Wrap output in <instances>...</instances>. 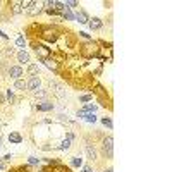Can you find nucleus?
<instances>
[{"mask_svg":"<svg viewBox=\"0 0 172 172\" xmlns=\"http://www.w3.org/2000/svg\"><path fill=\"white\" fill-rule=\"evenodd\" d=\"M102 148H103V153H105V155H107L109 158L114 157V138H112V136L103 138Z\"/></svg>","mask_w":172,"mask_h":172,"instance_id":"obj_1","label":"nucleus"},{"mask_svg":"<svg viewBox=\"0 0 172 172\" xmlns=\"http://www.w3.org/2000/svg\"><path fill=\"white\" fill-rule=\"evenodd\" d=\"M34 54H36V57H38L41 62H43V60H47V59H50L52 50L47 48L45 45H34Z\"/></svg>","mask_w":172,"mask_h":172,"instance_id":"obj_2","label":"nucleus"},{"mask_svg":"<svg viewBox=\"0 0 172 172\" xmlns=\"http://www.w3.org/2000/svg\"><path fill=\"white\" fill-rule=\"evenodd\" d=\"M43 5H45V2H34V0H31V5L28 7L26 12L29 14V16H38V14H41L45 9H43Z\"/></svg>","mask_w":172,"mask_h":172,"instance_id":"obj_3","label":"nucleus"},{"mask_svg":"<svg viewBox=\"0 0 172 172\" xmlns=\"http://www.w3.org/2000/svg\"><path fill=\"white\" fill-rule=\"evenodd\" d=\"M26 84H28V89L34 93V91H38V89L41 88V79L38 77V76H31L29 81H26Z\"/></svg>","mask_w":172,"mask_h":172,"instance_id":"obj_4","label":"nucleus"},{"mask_svg":"<svg viewBox=\"0 0 172 172\" xmlns=\"http://www.w3.org/2000/svg\"><path fill=\"white\" fill-rule=\"evenodd\" d=\"M9 76L16 81V79H21V77L24 76V71H22L21 66H10V67H9Z\"/></svg>","mask_w":172,"mask_h":172,"instance_id":"obj_5","label":"nucleus"},{"mask_svg":"<svg viewBox=\"0 0 172 172\" xmlns=\"http://www.w3.org/2000/svg\"><path fill=\"white\" fill-rule=\"evenodd\" d=\"M88 26H89L91 31H98V29H102L103 28V21L100 19V17H89Z\"/></svg>","mask_w":172,"mask_h":172,"instance_id":"obj_6","label":"nucleus"},{"mask_svg":"<svg viewBox=\"0 0 172 172\" xmlns=\"http://www.w3.org/2000/svg\"><path fill=\"white\" fill-rule=\"evenodd\" d=\"M54 109H55L54 103H52V102H47V100L36 105V110H38V112H52Z\"/></svg>","mask_w":172,"mask_h":172,"instance_id":"obj_7","label":"nucleus"},{"mask_svg":"<svg viewBox=\"0 0 172 172\" xmlns=\"http://www.w3.org/2000/svg\"><path fill=\"white\" fill-rule=\"evenodd\" d=\"M74 17L79 24H88V21H89V16L84 12V10H77V12L74 14Z\"/></svg>","mask_w":172,"mask_h":172,"instance_id":"obj_8","label":"nucleus"},{"mask_svg":"<svg viewBox=\"0 0 172 172\" xmlns=\"http://www.w3.org/2000/svg\"><path fill=\"white\" fill-rule=\"evenodd\" d=\"M9 141H10V143H14V144H19V143H22V136H21L19 133L12 131V133L9 134Z\"/></svg>","mask_w":172,"mask_h":172,"instance_id":"obj_9","label":"nucleus"},{"mask_svg":"<svg viewBox=\"0 0 172 172\" xmlns=\"http://www.w3.org/2000/svg\"><path fill=\"white\" fill-rule=\"evenodd\" d=\"M17 60H19V64H29V54L26 50H21L17 54Z\"/></svg>","mask_w":172,"mask_h":172,"instance_id":"obj_10","label":"nucleus"},{"mask_svg":"<svg viewBox=\"0 0 172 172\" xmlns=\"http://www.w3.org/2000/svg\"><path fill=\"white\" fill-rule=\"evenodd\" d=\"M86 155H88V158H91V160H96V150L93 144H86Z\"/></svg>","mask_w":172,"mask_h":172,"instance_id":"obj_11","label":"nucleus"},{"mask_svg":"<svg viewBox=\"0 0 172 172\" xmlns=\"http://www.w3.org/2000/svg\"><path fill=\"white\" fill-rule=\"evenodd\" d=\"M43 64H45V66L50 69V71H54V72H57V71H59V64H57L55 60H52V59H47V60H43Z\"/></svg>","mask_w":172,"mask_h":172,"instance_id":"obj_12","label":"nucleus"},{"mask_svg":"<svg viewBox=\"0 0 172 172\" xmlns=\"http://www.w3.org/2000/svg\"><path fill=\"white\" fill-rule=\"evenodd\" d=\"M62 19H67V21H76V17H74V12L71 10V9H64L62 10Z\"/></svg>","mask_w":172,"mask_h":172,"instance_id":"obj_13","label":"nucleus"},{"mask_svg":"<svg viewBox=\"0 0 172 172\" xmlns=\"http://www.w3.org/2000/svg\"><path fill=\"white\" fill-rule=\"evenodd\" d=\"M14 88L24 91V89H28V84H26V81H24V79H16V81H14Z\"/></svg>","mask_w":172,"mask_h":172,"instance_id":"obj_14","label":"nucleus"},{"mask_svg":"<svg viewBox=\"0 0 172 172\" xmlns=\"http://www.w3.org/2000/svg\"><path fill=\"white\" fill-rule=\"evenodd\" d=\"M28 72L33 76H40L41 74V69L36 66V64H29V67H28Z\"/></svg>","mask_w":172,"mask_h":172,"instance_id":"obj_15","label":"nucleus"},{"mask_svg":"<svg viewBox=\"0 0 172 172\" xmlns=\"http://www.w3.org/2000/svg\"><path fill=\"white\" fill-rule=\"evenodd\" d=\"M81 110L83 112H91V114H95L96 110H98V105H95V103H86Z\"/></svg>","mask_w":172,"mask_h":172,"instance_id":"obj_16","label":"nucleus"},{"mask_svg":"<svg viewBox=\"0 0 172 172\" xmlns=\"http://www.w3.org/2000/svg\"><path fill=\"white\" fill-rule=\"evenodd\" d=\"M71 143H72V141H69V139H64V141H62V143L59 144V146H57V150H60V151H67L69 148H71Z\"/></svg>","mask_w":172,"mask_h":172,"instance_id":"obj_17","label":"nucleus"},{"mask_svg":"<svg viewBox=\"0 0 172 172\" xmlns=\"http://www.w3.org/2000/svg\"><path fill=\"white\" fill-rule=\"evenodd\" d=\"M16 45H17L21 50H24V47H26V38H24L22 34H19V36L16 38Z\"/></svg>","mask_w":172,"mask_h":172,"instance_id":"obj_18","label":"nucleus"},{"mask_svg":"<svg viewBox=\"0 0 172 172\" xmlns=\"http://www.w3.org/2000/svg\"><path fill=\"white\" fill-rule=\"evenodd\" d=\"M10 5H12V14H21L22 12V7H21V2H10Z\"/></svg>","mask_w":172,"mask_h":172,"instance_id":"obj_19","label":"nucleus"},{"mask_svg":"<svg viewBox=\"0 0 172 172\" xmlns=\"http://www.w3.org/2000/svg\"><path fill=\"white\" fill-rule=\"evenodd\" d=\"M40 164H41V158H38V157H29L28 158V165L36 167V165H40Z\"/></svg>","mask_w":172,"mask_h":172,"instance_id":"obj_20","label":"nucleus"},{"mask_svg":"<svg viewBox=\"0 0 172 172\" xmlns=\"http://www.w3.org/2000/svg\"><path fill=\"white\" fill-rule=\"evenodd\" d=\"M71 165H72V167H83V158L72 157V160H71Z\"/></svg>","mask_w":172,"mask_h":172,"instance_id":"obj_21","label":"nucleus"},{"mask_svg":"<svg viewBox=\"0 0 172 172\" xmlns=\"http://www.w3.org/2000/svg\"><path fill=\"white\" fill-rule=\"evenodd\" d=\"M100 121H102V124H103V126H107L109 129H112V127H114V124H112V119H110V117H102Z\"/></svg>","mask_w":172,"mask_h":172,"instance_id":"obj_22","label":"nucleus"},{"mask_svg":"<svg viewBox=\"0 0 172 172\" xmlns=\"http://www.w3.org/2000/svg\"><path fill=\"white\" fill-rule=\"evenodd\" d=\"M47 91H45V89H38V91H34V96H36V98H40V100H45V98H47Z\"/></svg>","mask_w":172,"mask_h":172,"instance_id":"obj_23","label":"nucleus"},{"mask_svg":"<svg viewBox=\"0 0 172 172\" xmlns=\"http://www.w3.org/2000/svg\"><path fill=\"white\" fill-rule=\"evenodd\" d=\"M43 38L48 41H55L57 40V36H55V33H50V31H47V33H43Z\"/></svg>","mask_w":172,"mask_h":172,"instance_id":"obj_24","label":"nucleus"},{"mask_svg":"<svg viewBox=\"0 0 172 172\" xmlns=\"http://www.w3.org/2000/svg\"><path fill=\"white\" fill-rule=\"evenodd\" d=\"M64 5L67 7V9H76L79 4H77V2H74V0H66V2H64Z\"/></svg>","mask_w":172,"mask_h":172,"instance_id":"obj_25","label":"nucleus"},{"mask_svg":"<svg viewBox=\"0 0 172 172\" xmlns=\"http://www.w3.org/2000/svg\"><path fill=\"white\" fill-rule=\"evenodd\" d=\"M79 100H81L83 103L91 102V100H93V95H81V96H79Z\"/></svg>","mask_w":172,"mask_h":172,"instance_id":"obj_26","label":"nucleus"},{"mask_svg":"<svg viewBox=\"0 0 172 172\" xmlns=\"http://www.w3.org/2000/svg\"><path fill=\"white\" fill-rule=\"evenodd\" d=\"M66 139H69V141H74V139H76V134L72 133V131H69L67 134H66Z\"/></svg>","mask_w":172,"mask_h":172,"instance_id":"obj_27","label":"nucleus"},{"mask_svg":"<svg viewBox=\"0 0 172 172\" xmlns=\"http://www.w3.org/2000/svg\"><path fill=\"white\" fill-rule=\"evenodd\" d=\"M7 100H9V102H10V103L14 102V93H12V91H10V89H7Z\"/></svg>","mask_w":172,"mask_h":172,"instance_id":"obj_28","label":"nucleus"},{"mask_svg":"<svg viewBox=\"0 0 172 172\" xmlns=\"http://www.w3.org/2000/svg\"><path fill=\"white\" fill-rule=\"evenodd\" d=\"M79 36H81L83 40H91V36L88 33H84V31H79Z\"/></svg>","mask_w":172,"mask_h":172,"instance_id":"obj_29","label":"nucleus"},{"mask_svg":"<svg viewBox=\"0 0 172 172\" xmlns=\"http://www.w3.org/2000/svg\"><path fill=\"white\" fill-rule=\"evenodd\" d=\"M45 10H47V14H50V16H57V10H55V9H45Z\"/></svg>","mask_w":172,"mask_h":172,"instance_id":"obj_30","label":"nucleus"},{"mask_svg":"<svg viewBox=\"0 0 172 172\" xmlns=\"http://www.w3.org/2000/svg\"><path fill=\"white\" fill-rule=\"evenodd\" d=\"M83 172H93V169L89 165H83Z\"/></svg>","mask_w":172,"mask_h":172,"instance_id":"obj_31","label":"nucleus"},{"mask_svg":"<svg viewBox=\"0 0 172 172\" xmlns=\"http://www.w3.org/2000/svg\"><path fill=\"white\" fill-rule=\"evenodd\" d=\"M0 38H2V40H9V34H5L2 29H0Z\"/></svg>","mask_w":172,"mask_h":172,"instance_id":"obj_32","label":"nucleus"},{"mask_svg":"<svg viewBox=\"0 0 172 172\" xmlns=\"http://www.w3.org/2000/svg\"><path fill=\"white\" fill-rule=\"evenodd\" d=\"M10 158H12V153H7V155H5L4 158H2V160H4V162H9Z\"/></svg>","mask_w":172,"mask_h":172,"instance_id":"obj_33","label":"nucleus"},{"mask_svg":"<svg viewBox=\"0 0 172 172\" xmlns=\"http://www.w3.org/2000/svg\"><path fill=\"white\" fill-rule=\"evenodd\" d=\"M2 169H5V164H4V160L0 158V171H2Z\"/></svg>","mask_w":172,"mask_h":172,"instance_id":"obj_34","label":"nucleus"},{"mask_svg":"<svg viewBox=\"0 0 172 172\" xmlns=\"http://www.w3.org/2000/svg\"><path fill=\"white\" fill-rule=\"evenodd\" d=\"M103 172H114V169H112V167H109V169H105Z\"/></svg>","mask_w":172,"mask_h":172,"instance_id":"obj_35","label":"nucleus"}]
</instances>
